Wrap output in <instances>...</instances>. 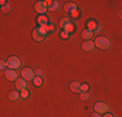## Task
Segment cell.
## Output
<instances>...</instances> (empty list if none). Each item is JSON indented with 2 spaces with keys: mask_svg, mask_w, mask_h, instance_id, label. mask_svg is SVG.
Masks as SVG:
<instances>
[{
  "mask_svg": "<svg viewBox=\"0 0 122 117\" xmlns=\"http://www.w3.org/2000/svg\"><path fill=\"white\" fill-rule=\"evenodd\" d=\"M34 72H35V75H36V77H42V75H43L42 69H36V70H34Z\"/></svg>",
  "mask_w": 122,
  "mask_h": 117,
  "instance_id": "obj_26",
  "label": "cell"
},
{
  "mask_svg": "<svg viewBox=\"0 0 122 117\" xmlns=\"http://www.w3.org/2000/svg\"><path fill=\"white\" fill-rule=\"evenodd\" d=\"M70 90L73 92H81V83H79V82H77V81L71 82V83H70Z\"/></svg>",
  "mask_w": 122,
  "mask_h": 117,
  "instance_id": "obj_13",
  "label": "cell"
},
{
  "mask_svg": "<svg viewBox=\"0 0 122 117\" xmlns=\"http://www.w3.org/2000/svg\"><path fill=\"white\" fill-rule=\"evenodd\" d=\"M91 117H101V115H99V113L95 112V113H92V115H91Z\"/></svg>",
  "mask_w": 122,
  "mask_h": 117,
  "instance_id": "obj_30",
  "label": "cell"
},
{
  "mask_svg": "<svg viewBox=\"0 0 122 117\" xmlns=\"http://www.w3.org/2000/svg\"><path fill=\"white\" fill-rule=\"evenodd\" d=\"M60 26H61L62 30H65L66 33H69V34L74 33V30H75V26L73 25V22L70 21V18H68V17H62V18L60 20Z\"/></svg>",
  "mask_w": 122,
  "mask_h": 117,
  "instance_id": "obj_1",
  "label": "cell"
},
{
  "mask_svg": "<svg viewBox=\"0 0 122 117\" xmlns=\"http://www.w3.org/2000/svg\"><path fill=\"white\" fill-rule=\"evenodd\" d=\"M8 66H7V61L4 60H0V70H5Z\"/></svg>",
  "mask_w": 122,
  "mask_h": 117,
  "instance_id": "obj_24",
  "label": "cell"
},
{
  "mask_svg": "<svg viewBox=\"0 0 122 117\" xmlns=\"http://www.w3.org/2000/svg\"><path fill=\"white\" fill-rule=\"evenodd\" d=\"M94 37V31H91V30H83V33H82V38L85 40H91V38Z\"/></svg>",
  "mask_w": 122,
  "mask_h": 117,
  "instance_id": "obj_14",
  "label": "cell"
},
{
  "mask_svg": "<svg viewBox=\"0 0 122 117\" xmlns=\"http://www.w3.org/2000/svg\"><path fill=\"white\" fill-rule=\"evenodd\" d=\"M40 27L44 29V31H46L47 34H48V31H53V30H55V26H53V25H49V23H48V25H46V26H40Z\"/></svg>",
  "mask_w": 122,
  "mask_h": 117,
  "instance_id": "obj_21",
  "label": "cell"
},
{
  "mask_svg": "<svg viewBox=\"0 0 122 117\" xmlns=\"http://www.w3.org/2000/svg\"><path fill=\"white\" fill-rule=\"evenodd\" d=\"M5 4H7V1H5V0H0V5H1V7H4Z\"/></svg>",
  "mask_w": 122,
  "mask_h": 117,
  "instance_id": "obj_31",
  "label": "cell"
},
{
  "mask_svg": "<svg viewBox=\"0 0 122 117\" xmlns=\"http://www.w3.org/2000/svg\"><path fill=\"white\" fill-rule=\"evenodd\" d=\"M9 99L13 101H17L21 99V96H20V91H17V90H14V91H10L9 92Z\"/></svg>",
  "mask_w": 122,
  "mask_h": 117,
  "instance_id": "obj_15",
  "label": "cell"
},
{
  "mask_svg": "<svg viewBox=\"0 0 122 117\" xmlns=\"http://www.w3.org/2000/svg\"><path fill=\"white\" fill-rule=\"evenodd\" d=\"M34 77H35V72H34L31 68H24L21 70V78L27 82V81H33Z\"/></svg>",
  "mask_w": 122,
  "mask_h": 117,
  "instance_id": "obj_5",
  "label": "cell"
},
{
  "mask_svg": "<svg viewBox=\"0 0 122 117\" xmlns=\"http://www.w3.org/2000/svg\"><path fill=\"white\" fill-rule=\"evenodd\" d=\"M88 98H90L88 92H82V94H81V99H82V100H87Z\"/></svg>",
  "mask_w": 122,
  "mask_h": 117,
  "instance_id": "obj_25",
  "label": "cell"
},
{
  "mask_svg": "<svg viewBox=\"0 0 122 117\" xmlns=\"http://www.w3.org/2000/svg\"><path fill=\"white\" fill-rule=\"evenodd\" d=\"M48 7L44 4V1H36L35 3V11L36 13H39V16H43V14L47 12Z\"/></svg>",
  "mask_w": 122,
  "mask_h": 117,
  "instance_id": "obj_7",
  "label": "cell"
},
{
  "mask_svg": "<svg viewBox=\"0 0 122 117\" xmlns=\"http://www.w3.org/2000/svg\"><path fill=\"white\" fill-rule=\"evenodd\" d=\"M100 31H101V26H100V25H99V23H97V26H96V29H95L94 34H97V33H100Z\"/></svg>",
  "mask_w": 122,
  "mask_h": 117,
  "instance_id": "obj_28",
  "label": "cell"
},
{
  "mask_svg": "<svg viewBox=\"0 0 122 117\" xmlns=\"http://www.w3.org/2000/svg\"><path fill=\"white\" fill-rule=\"evenodd\" d=\"M36 22L39 23V26H46V25H48V17L47 16H38L36 17Z\"/></svg>",
  "mask_w": 122,
  "mask_h": 117,
  "instance_id": "obj_12",
  "label": "cell"
},
{
  "mask_svg": "<svg viewBox=\"0 0 122 117\" xmlns=\"http://www.w3.org/2000/svg\"><path fill=\"white\" fill-rule=\"evenodd\" d=\"M60 37H61V39H69V38H70V34L66 33L65 30H62V31L60 33Z\"/></svg>",
  "mask_w": 122,
  "mask_h": 117,
  "instance_id": "obj_23",
  "label": "cell"
},
{
  "mask_svg": "<svg viewBox=\"0 0 122 117\" xmlns=\"http://www.w3.org/2000/svg\"><path fill=\"white\" fill-rule=\"evenodd\" d=\"M70 14L74 17V18H77V17H79V12H78V11H74V12H71Z\"/></svg>",
  "mask_w": 122,
  "mask_h": 117,
  "instance_id": "obj_27",
  "label": "cell"
},
{
  "mask_svg": "<svg viewBox=\"0 0 122 117\" xmlns=\"http://www.w3.org/2000/svg\"><path fill=\"white\" fill-rule=\"evenodd\" d=\"M95 112L99 113V115H104V113H108V109L109 107L107 105L104 101H97L96 104H95Z\"/></svg>",
  "mask_w": 122,
  "mask_h": 117,
  "instance_id": "obj_6",
  "label": "cell"
},
{
  "mask_svg": "<svg viewBox=\"0 0 122 117\" xmlns=\"http://www.w3.org/2000/svg\"><path fill=\"white\" fill-rule=\"evenodd\" d=\"M94 44H95V47H97L100 49H108L110 47V40L107 37H97L95 39Z\"/></svg>",
  "mask_w": 122,
  "mask_h": 117,
  "instance_id": "obj_3",
  "label": "cell"
},
{
  "mask_svg": "<svg viewBox=\"0 0 122 117\" xmlns=\"http://www.w3.org/2000/svg\"><path fill=\"white\" fill-rule=\"evenodd\" d=\"M97 23L94 21V20H90L88 22H87V30H91V31H95V29H96Z\"/></svg>",
  "mask_w": 122,
  "mask_h": 117,
  "instance_id": "obj_17",
  "label": "cell"
},
{
  "mask_svg": "<svg viewBox=\"0 0 122 117\" xmlns=\"http://www.w3.org/2000/svg\"><path fill=\"white\" fill-rule=\"evenodd\" d=\"M60 8V4H59V1H52V5L48 8L49 11H57Z\"/></svg>",
  "mask_w": 122,
  "mask_h": 117,
  "instance_id": "obj_20",
  "label": "cell"
},
{
  "mask_svg": "<svg viewBox=\"0 0 122 117\" xmlns=\"http://www.w3.org/2000/svg\"><path fill=\"white\" fill-rule=\"evenodd\" d=\"M64 8H65V11L69 12V13H71V12H74V11H78V5L75 4V3H66Z\"/></svg>",
  "mask_w": 122,
  "mask_h": 117,
  "instance_id": "obj_11",
  "label": "cell"
},
{
  "mask_svg": "<svg viewBox=\"0 0 122 117\" xmlns=\"http://www.w3.org/2000/svg\"><path fill=\"white\" fill-rule=\"evenodd\" d=\"M14 83H16V90L17 91H21V90H25L27 89V83H26V81L24 78H17L16 81H14Z\"/></svg>",
  "mask_w": 122,
  "mask_h": 117,
  "instance_id": "obj_9",
  "label": "cell"
},
{
  "mask_svg": "<svg viewBox=\"0 0 122 117\" xmlns=\"http://www.w3.org/2000/svg\"><path fill=\"white\" fill-rule=\"evenodd\" d=\"M21 65H22V61L20 60L17 56H10V57L7 60V66H8V69L17 70L18 68H21Z\"/></svg>",
  "mask_w": 122,
  "mask_h": 117,
  "instance_id": "obj_4",
  "label": "cell"
},
{
  "mask_svg": "<svg viewBox=\"0 0 122 117\" xmlns=\"http://www.w3.org/2000/svg\"><path fill=\"white\" fill-rule=\"evenodd\" d=\"M4 75L8 81H16L17 78H18V73H17L16 70H12V69H5Z\"/></svg>",
  "mask_w": 122,
  "mask_h": 117,
  "instance_id": "obj_8",
  "label": "cell"
},
{
  "mask_svg": "<svg viewBox=\"0 0 122 117\" xmlns=\"http://www.w3.org/2000/svg\"><path fill=\"white\" fill-rule=\"evenodd\" d=\"M90 85L88 83H81V92H88Z\"/></svg>",
  "mask_w": 122,
  "mask_h": 117,
  "instance_id": "obj_19",
  "label": "cell"
},
{
  "mask_svg": "<svg viewBox=\"0 0 122 117\" xmlns=\"http://www.w3.org/2000/svg\"><path fill=\"white\" fill-rule=\"evenodd\" d=\"M33 83H34V86H36V87H42L43 86V83H44V82H43V78L42 77H34V80H33Z\"/></svg>",
  "mask_w": 122,
  "mask_h": 117,
  "instance_id": "obj_16",
  "label": "cell"
},
{
  "mask_svg": "<svg viewBox=\"0 0 122 117\" xmlns=\"http://www.w3.org/2000/svg\"><path fill=\"white\" fill-rule=\"evenodd\" d=\"M47 35L48 34L44 31V29L40 27V26L33 30V38H34V40H36V42H44V40L47 39Z\"/></svg>",
  "mask_w": 122,
  "mask_h": 117,
  "instance_id": "obj_2",
  "label": "cell"
},
{
  "mask_svg": "<svg viewBox=\"0 0 122 117\" xmlns=\"http://www.w3.org/2000/svg\"><path fill=\"white\" fill-rule=\"evenodd\" d=\"M29 95H30V92H29L27 89L25 90H21V92H20V96H21V99H27Z\"/></svg>",
  "mask_w": 122,
  "mask_h": 117,
  "instance_id": "obj_18",
  "label": "cell"
},
{
  "mask_svg": "<svg viewBox=\"0 0 122 117\" xmlns=\"http://www.w3.org/2000/svg\"><path fill=\"white\" fill-rule=\"evenodd\" d=\"M94 48H95V44H94L92 40H86V42L82 44V49H83V51H86V52L94 51Z\"/></svg>",
  "mask_w": 122,
  "mask_h": 117,
  "instance_id": "obj_10",
  "label": "cell"
},
{
  "mask_svg": "<svg viewBox=\"0 0 122 117\" xmlns=\"http://www.w3.org/2000/svg\"><path fill=\"white\" fill-rule=\"evenodd\" d=\"M1 9H3V12H4V13H8V12L12 11V5L8 4V3H7V4L4 5V7H1Z\"/></svg>",
  "mask_w": 122,
  "mask_h": 117,
  "instance_id": "obj_22",
  "label": "cell"
},
{
  "mask_svg": "<svg viewBox=\"0 0 122 117\" xmlns=\"http://www.w3.org/2000/svg\"><path fill=\"white\" fill-rule=\"evenodd\" d=\"M103 117H116L114 115H112V113H104Z\"/></svg>",
  "mask_w": 122,
  "mask_h": 117,
  "instance_id": "obj_29",
  "label": "cell"
}]
</instances>
